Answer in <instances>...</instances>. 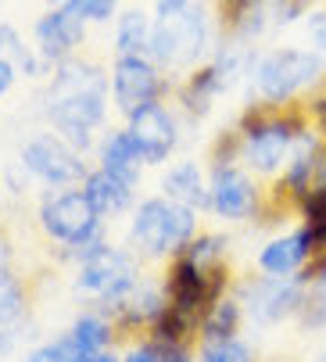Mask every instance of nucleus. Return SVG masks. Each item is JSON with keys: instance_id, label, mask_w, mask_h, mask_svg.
Instances as JSON below:
<instances>
[{"instance_id": "f257e3e1", "label": "nucleus", "mask_w": 326, "mask_h": 362, "mask_svg": "<svg viewBox=\"0 0 326 362\" xmlns=\"http://www.w3.org/2000/svg\"><path fill=\"white\" fill-rule=\"evenodd\" d=\"M50 119L72 147L90 144V129L104 119V76L93 65L65 62L50 83Z\"/></svg>"}, {"instance_id": "f03ea898", "label": "nucleus", "mask_w": 326, "mask_h": 362, "mask_svg": "<svg viewBox=\"0 0 326 362\" xmlns=\"http://www.w3.org/2000/svg\"><path fill=\"white\" fill-rule=\"evenodd\" d=\"M208 40V25L197 4L190 0H161L158 18L151 25V54L161 65H187L194 62Z\"/></svg>"}, {"instance_id": "7ed1b4c3", "label": "nucleus", "mask_w": 326, "mask_h": 362, "mask_svg": "<svg viewBox=\"0 0 326 362\" xmlns=\"http://www.w3.org/2000/svg\"><path fill=\"white\" fill-rule=\"evenodd\" d=\"M194 209L180 201H144L133 219V244L144 255H165V251H180L190 237H194Z\"/></svg>"}, {"instance_id": "20e7f679", "label": "nucleus", "mask_w": 326, "mask_h": 362, "mask_svg": "<svg viewBox=\"0 0 326 362\" xmlns=\"http://www.w3.org/2000/svg\"><path fill=\"white\" fill-rule=\"evenodd\" d=\"M97 219H100V212L90 204V197L86 194H76V190L50 194L43 201V209H40L43 230L54 240H62L69 247H79V251L97 240Z\"/></svg>"}, {"instance_id": "39448f33", "label": "nucleus", "mask_w": 326, "mask_h": 362, "mask_svg": "<svg viewBox=\"0 0 326 362\" xmlns=\"http://www.w3.org/2000/svg\"><path fill=\"white\" fill-rule=\"evenodd\" d=\"M315 76H319V58L308 50H273L255 69V83L265 100H284L301 86H308Z\"/></svg>"}, {"instance_id": "423d86ee", "label": "nucleus", "mask_w": 326, "mask_h": 362, "mask_svg": "<svg viewBox=\"0 0 326 362\" xmlns=\"http://www.w3.org/2000/svg\"><path fill=\"white\" fill-rule=\"evenodd\" d=\"M79 287L100 294L107 305H115L122 294H129V291L136 287V269H133V262H129V255L100 244V247H93L90 255H83Z\"/></svg>"}, {"instance_id": "0eeeda50", "label": "nucleus", "mask_w": 326, "mask_h": 362, "mask_svg": "<svg viewBox=\"0 0 326 362\" xmlns=\"http://www.w3.org/2000/svg\"><path fill=\"white\" fill-rule=\"evenodd\" d=\"M22 165L43 183H72L83 176L79 154L58 136H36L22 147Z\"/></svg>"}, {"instance_id": "6e6552de", "label": "nucleus", "mask_w": 326, "mask_h": 362, "mask_svg": "<svg viewBox=\"0 0 326 362\" xmlns=\"http://www.w3.org/2000/svg\"><path fill=\"white\" fill-rule=\"evenodd\" d=\"M112 90H115V105L126 115H133V112L154 105V97H158V76H154L151 62H144L140 54H122L115 62Z\"/></svg>"}, {"instance_id": "1a4fd4ad", "label": "nucleus", "mask_w": 326, "mask_h": 362, "mask_svg": "<svg viewBox=\"0 0 326 362\" xmlns=\"http://www.w3.org/2000/svg\"><path fill=\"white\" fill-rule=\"evenodd\" d=\"M291 136H294V126L284 122V119H265V122H255L244 136V158L258 169V173H273L284 154L291 147Z\"/></svg>"}, {"instance_id": "9d476101", "label": "nucleus", "mask_w": 326, "mask_h": 362, "mask_svg": "<svg viewBox=\"0 0 326 362\" xmlns=\"http://www.w3.org/2000/svg\"><path fill=\"white\" fill-rule=\"evenodd\" d=\"M211 204L215 212L226 219H248L255 212V183L233 169V165H219L211 173Z\"/></svg>"}, {"instance_id": "9b49d317", "label": "nucleus", "mask_w": 326, "mask_h": 362, "mask_svg": "<svg viewBox=\"0 0 326 362\" xmlns=\"http://www.w3.org/2000/svg\"><path fill=\"white\" fill-rule=\"evenodd\" d=\"M129 119H133L129 133L136 136V144H140V151H144V158H147V162L169 158V151L176 147V126H173L169 112L161 108V105H147V108L133 112Z\"/></svg>"}, {"instance_id": "f8f14e48", "label": "nucleus", "mask_w": 326, "mask_h": 362, "mask_svg": "<svg viewBox=\"0 0 326 362\" xmlns=\"http://www.w3.org/2000/svg\"><path fill=\"white\" fill-rule=\"evenodd\" d=\"M248 301H251V313L255 320L262 323H273V320H284L287 313H294V308L301 305V287L294 280L284 284L280 280H258V284H248Z\"/></svg>"}, {"instance_id": "ddd939ff", "label": "nucleus", "mask_w": 326, "mask_h": 362, "mask_svg": "<svg viewBox=\"0 0 326 362\" xmlns=\"http://www.w3.org/2000/svg\"><path fill=\"white\" fill-rule=\"evenodd\" d=\"M36 40H40L43 58H65L72 47L83 43V18L62 4L58 11H50V15L40 18V25H36Z\"/></svg>"}, {"instance_id": "4468645a", "label": "nucleus", "mask_w": 326, "mask_h": 362, "mask_svg": "<svg viewBox=\"0 0 326 362\" xmlns=\"http://www.w3.org/2000/svg\"><path fill=\"white\" fill-rule=\"evenodd\" d=\"M315 251V244H312V233H308V226L305 230H298V233H291V237H280V240H273L262 255H258V266L269 273V276H287V273H294L298 266H305V258Z\"/></svg>"}, {"instance_id": "2eb2a0df", "label": "nucleus", "mask_w": 326, "mask_h": 362, "mask_svg": "<svg viewBox=\"0 0 326 362\" xmlns=\"http://www.w3.org/2000/svg\"><path fill=\"white\" fill-rule=\"evenodd\" d=\"M83 194L90 197V204H93L100 216H115V212H122L126 204H129L133 183L122 180V176H115L112 169H100V173H90L86 176V190Z\"/></svg>"}, {"instance_id": "dca6fc26", "label": "nucleus", "mask_w": 326, "mask_h": 362, "mask_svg": "<svg viewBox=\"0 0 326 362\" xmlns=\"http://www.w3.org/2000/svg\"><path fill=\"white\" fill-rule=\"evenodd\" d=\"M100 162H104V169H112L115 176H122V180L136 183V176H140V165H144L147 158H144V151H140L136 136L126 129V133H112V136L104 140Z\"/></svg>"}, {"instance_id": "f3484780", "label": "nucleus", "mask_w": 326, "mask_h": 362, "mask_svg": "<svg viewBox=\"0 0 326 362\" xmlns=\"http://www.w3.org/2000/svg\"><path fill=\"white\" fill-rule=\"evenodd\" d=\"M165 194H169V201H180V204H187V209L211 201V194H204V187H201V173H197L194 162H180L165 176Z\"/></svg>"}, {"instance_id": "a211bd4d", "label": "nucleus", "mask_w": 326, "mask_h": 362, "mask_svg": "<svg viewBox=\"0 0 326 362\" xmlns=\"http://www.w3.org/2000/svg\"><path fill=\"white\" fill-rule=\"evenodd\" d=\"M237 323H240V305L219 298L201 316V334H204V341H226L237 334Z\"/></svg>"}, {"instance_id": "6ab92c4d", "label": "nucleus", "mask_w": 326, "mask_h": 362, "mask_svg": "<svg viewBox=\"0 0 326 362\" xmlns=\"http://www.w3.org/2000/svg\"><path fill=\"white\" fill-rule=\"evenodd\" d=\"M115 43H119V50H122V54H140L144 47H151V25H147V18H144L140 11H129V15H122Z\"/></svg>"}, {"instance_id": "aec40b11", "label": "nucleus", "mask_w": 326, "mask_h": 362, "mask_svg": "<svg viewBox=\"0 0 326 362\" xmlns=\"http://www.w3.org/2000/svg\"><path fill=\"white\" fill-rule=\"evenodd\" d=\"M22 313H25V291H22V284L8 269H0V327L15 323Z\"/></svg>"}, {"instance_id": "412c9836", "label": "nucleus", "mask_w": 326, "mask_h": 362, "mask_svg": "<svg viewBox=\"0 0 326 362\" xmlns=\"http://www.w3.org/2000/svg\"><path fill=\"white\" fill-rule=\"evenodd\" d=\"M72 337L86 348V351H100L107 344V337H112V327H107L100 316H79L76 327H72Z\"/></svg>"}, {"instance_id": "4be33fe9", "label": "nucleus", "mask_w": 326, "mask_h": 362, "mask_svg": "<svg viewBox=\"0 0 326 362\" xmlns=\"http://www.w3.org/2000/svg\"><path fill=\"white\" fill-rule=\"evenodd\" d=\"M201 362H251V348L240 344L237 337H226V341H204V348H201Z\"/></svg>"}, {"instance_id": "5701e85b", "label": "nucleus", "mask_w": 326, "mask_h": 362, "mask_svg": "<svg viewBox=\"0 0 326 362\" xmlns=\"http://www.w3.org/2000/svg\"><path fill=\"white\" fill-rule=\"evenodd\" d=\"M0 58H8L11 65H18L25 72H36V58L22 47V40H18V33L11 25H0Z\"/></svg>"}, {"instance_id": "b1692460", "label": "nucleus", "mask_w": 326, "mask_h": 362, "mask_svg": "<svg viewBox=\"0 0 326 362\" xmlns=\"http://www.w3.org/2000/svg\"><path fill=\"white\" fill-rule=\"evenodd\" d=\"M47 351H50V362H90V358H93V351H86L72 334H65V337H58V341H50Z\"/></svg>"}, {"instance_id": "393cba45", "label": "nucleus", "mask_w": 326, "mask_h": 362, "mask_svg": "<svg viewBox=\"0 0 326 362\" xmlns=\"http://www.w3.org/2000/svg\"><path fill=\"white\" fill-rule=\"evenodd\" d=\"M223 247H226L223 237H197V240L187 244V255L194 258L197 266H215V262H219V255H223Z\"/></svg>"}, {"instance_id": "a878e982", "label": "nucleus", "mask_w": 326, "mask_h": 362, "mask_svg": "<svg viewBox=\"0 0 326 362\" xmlns=\"http://www.w3.org/2000/svg\"><path fill=\"white\" fill-rule=\"evenodd\" d=\"M119 0H65V8L76 11L79 18H93V22H104V18H112Z\"/></svg>"}, {"instance_id": "bb28decb", "label": "nucleus", "mask_w": 326, "mask_h": 362, "mask_svg": "<svg viewBox=\"0 0 326 362\" xmlns=\"http://www.w3.org/2000/svg\"><path fill=\"white\" fill-rule=\"evenodd\" d=\"M301 305H308V308H305V323H312V327L326 323V284H315L312 298L301 301Z\"/></svg>"}, {"instance_id": "cd10ccee", "label": "nucleus", "mask_w": 326, "mask_h": 362, "mask_svg": "<svg viewBox=\"0 0 326 362\" xmlns=\"http://www.w3.org/2000/svg\"><path fill=\"white\" fill-rule=\"evenodd\" d=\"M308 40H312L315 58H319V62H326V15L308 18Z\"/></svg>"}, {"instance_id": "c85d7f7f", "label": "nucleus", "mask_w": 326, "mask_h": 362, "mask_svg": "<svg viewBox=\"0 0 326 362\" xmlns=\"http://www.w3.org/2000/svg\"><path fill=\"white\" fill-rule=\"evenodd\" d=\"M122 362H165V351H161V344H144V348L129 351Z\"/></svg>"}, {"instance_id": "c756f323", "label": "nucleus", "mask_w": 326, "mask_h": 362, "mask_svg": "<svg viewBox=\"0 0 326 362\" xmlns=\"http://www.w3.org/2000/svg\"><path fill=\"white\" fill-rule=\"evenodd\" d=\"M15 83V65L8 62V58H0V97L8 93V86Z\"/></svg>"}, {"instance_id": "7c9ffc66", "label": "nucleus", "mask_w": 326, "mask_h": 362, "mask_svg": "<svg viewBox=\"0 0 326 362\" xmlns=\"http://www.w3.org/2000/svg\"><path fill=\"white\" fill-rule=\"evenodd\" d=\"M315 119H319V126H322V133H326V97L315 100Z\"/></svg>"}, {"instance_id": "2f4dec72", "label": "nucleus", "mask_w": 326, "mask_h": 362, "mask_svg": "<svg viewBox=\"0 0 326 362\" xmlns=\"http://www.w3.org/2000/svg\"><path fill=\"white\" fill-rule=\"evenodd\" d=\"M308 276H312L315 284H326V258H322V262H319V269H315V273H308Z\"/></svg>"}, {"instance_id": "473e14b6", "label": "nucleus", "mask_w": 326, "mask_h": 362, "mask_svg": "<svg viewBox=\"0 0 326 362\" xmlns=\"http://www.w3.org/2000/svg\"><path fill=\"white\" fill-rule=\"evenodd\" d=\"M25 362H50V351H47V348H40V351H33Z\"/></svg>"}, {"instance_id": "72a5a7b5", "label": "nucleus", "mask_w": 326, "mask_h": 362, "mask_svg": "<svg viewBox=\"0 0 326 362\" xmlns=\"http://www.w3.org/2000/svg\"><path fill=\"white\" fill-rule=\"evenodd\" d=\"M90 362H119V358H115V355H107V351H93Z\"/></svg>"}]
</instances>
